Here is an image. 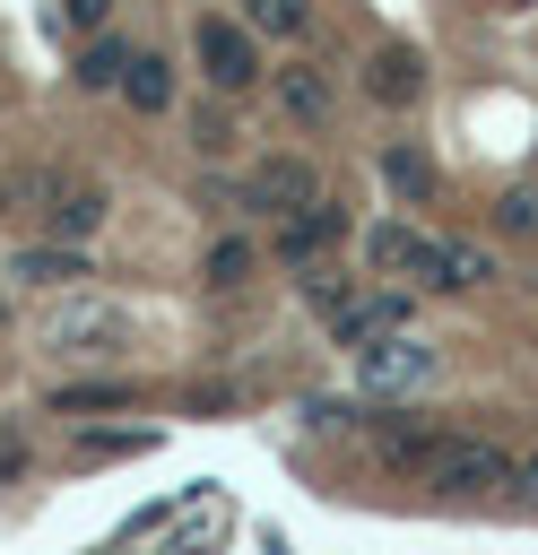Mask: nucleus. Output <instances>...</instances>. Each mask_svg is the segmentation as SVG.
Wrapping results in <instances>:
<instances>
[{"label": "nucleus", "mask_w": 538, "mask_h": 555, "mask_svg": "<svg viewBox=\"0 0 538 555\" xmlns=\"http://www.w3.org/2000/svg\"><path fill=\"white\" fill-rule=\"evenodd\" d=\"M200 147H208V156H226V147H234V130H226L217 113H200Z\"/></svg>", "instance_id": "obj_24"}, {"label": "nucleus", "mask_w": 538, "mask_h": 555, "mask_svg": "<svg viewBox=\"0 0 538 555\" xmlns=\"http://www.w3.org/2000/svg\"><path fill=\"white\" fill-rule=\"evenodd\" d=\"M9 278H17V286H87L95 269H87L78 243H17V251H9Z\"/></svg>", "instance_id": "obj_10"}, {"label": "nucleus", "mask_w": 538, "mask_h": 555, "mask_svg": "<svg viewBox=\"0 0 538 555\" xmlns=\"http://www.w3.org/2000/svg\"><path fill=\"white\" fill-rule=\"evenodd\" d=\"M364 269H373V278H408V286L451 295V243H443V234H417V225H399V217H382V225L364 234Z\"/></svg>", "instance_id": "obj_2"}, {"label": "nucleus", "mask_w": 538, "mask_h": 555, "mask_svg": "<svg viewBox=\"0 0 538 555\" xmlns=\"http://www.w3.org/2000/svg\"><path fill=\"white\" fill-rule=\"evenodd\" d=\"M148 434L139 425H121V434H78V460H113V451H139Z\"/></svg>", "instance_id": "obj_21"}, {"label": "nucleus", "mask_w": 538, "mask_h": 555, "mask_svg": "<svg viewBox=\"0 0 538 555\" xmlns=\"http://www.w3.org/2000/svg\"><path fill=\"white\" fill-rule=\"evenodd\" d=\"M512 9H538V0H512Z\"/></svg>", "instance_id": "obj_26"}, {"label": "nucleus", "mask_w": 538, "mask_h": 555, "mask_svg": "<svg viewBox=\"0 0 538 555\" xmlns=\"http://www.w3.org/2000/svg\"><path fill=\"white\" fill-rule=\"evenodd\" d=\"M191 61H200V78H208L217 95H243V87L260 78V35H252L243 17H217V9H208V17L191 26Z\"/></svg>", "instance_id": "obj_4"}, {"label": "nucleus", "mask_w": 538, "mask_h": 555, "mask_svg": "<svg viewBox=\"0 0 538 555\" xmlns=\"http://www.w3.org/2000/svg\"><path fill=\"white\" fill-rule=\"evenodd\" d=\"M338 234H347V217H338L330 199H312V208L278 217V260H295V269H304V260H321V251H330Z\"/></svg>", "instance_id": "obj_11"}, {"label": "nucleus", "mask_w": 538, "mask_h": 555, "mask_svg": "<svg viewBox=\"0 0 538 555\" xmlns=\"http://www.w3.org/2000/svg\"><path fill=\"white\" fill-rule=\"evenodd\" d=\"M61 17H69V26H78V35H95V26H104V17H113V0H61Z\"/></svg>", "instance_id": "obj_22"}, {"label": "nucleus", "mask_w": 538, "mask_h": 555, "mask_svg": "<svg viewBox=\"0 0 538 555\" xmlns=\"http://www.w3.org/2000/svg\"><path fill=\"white\" fill-rule=\"evenodd\" d=\"M364 95L390 104V113H408V104L425 95V52H417V43H382V52L364 61Z\"/></svg>", "instance_id": "obj_9"}, {"label": "nucleus", "mask_w": 538, "mask_h": 555, "mask_svg": "<svg viewBox=\"0 0 538 555\" xmlns=\"http://www.w3.org/2000/svg\"><path fill=\"white\" fill-rule=\"evenodd\" d=\"M200 278H208V286H243V278H252V243H243V234H217L208 260H200Z\"/></svg>", "instance_id": "obj_18"}, {"label": "nucleus", "mask_w": 538, "mask_h": 555, "mask_svg": "<svg viewBox=\"0 0 538 555\" xmlns=\"http://www.w3.org/2000/svg\"><path fill=\"white\" fill-rule=\"evenodd\" d=\"M312 199H321L312 156H260V165L243 173V208H260V217H295V208H312Z\"/></svg>", "instance_id": "obj_7"}, {"label": "nucleus", "mask_w": 538, "mask_h": 555, "mask_svg": "<svg viewBox=\"0 0 538 555\" xmlns=\"http://www.w3.org/2000/svg\"><path fill=\"white\" fill-rule=\"evenodd\" d=\"M495 225L538 243V173H521V182H503V191H495Z\"/></svg>", "instance_id": "obj_16"}, {"label": "nucleus", "mask_w": 538, "mask_h": 555, "mask_svg": "<svg viewBox=\"0 0 538 555\" xmlns=\"http://www.w3.org/2000/svg\"><path fill=\"white\" fill-rule=\"evenodd\" d=\"M121 338H130V312H121V304L69 295V304L43 312V347H52V356H113Z\"/></svg>", "instance_id": "obj_6"}, {"label": "nucleus", "mask_w": 538, "mask_h": 555, "mask_svg": "<svg viewBox=\"0 0 538 555\" xmlns=\"http://www.w3.org/2000/svg\"><path fill=\"white\" fill-rule=\"evenodd\" d=\"M121 69H130V43H113V35H95V43L78 52V87H87V95L121 87Z\"/></svg>", "instance_id": "obj_15"}, {"label": "nucleus", "mask_w": 538, "mask_h": 555, "mask_svg": "<svg viewBox=\"0 0 538 555\" xmlns=\"http://www.w3.org/2000/svg\"><path fill=\"white\" fill-rule=\"evenodd\" d=\"M243 26L286 43V35H304V26H312V0H243Z\"/></svg>", "instance_id": "obj_17"}, {"label": "nucleus", "mask_w": 538, "mask_h": 555, "mask_svg": "<svg viewBox=\"0 0 538 555\" xmlns=\"http://www.w3.org/2000/svg\"><path fill=\"white\" fill-rule=\"evenodd\" d=\"M113 95H130L139 113H165L174 104V61H156V52H130V69H121V87Z\"/></svg>", "instance_id": "obj_12"}, {"label": "nucleus", "mask_w": 538, "mask_h": 555, "mask_svg": "<svg viewBox=\"0 0 538 555\" xmlns=\"http://www.w3.org/2000/svg\"><path fill=\"white\" fill-rule=\"evenodd\" d=\"M434 373H443V356H434L417 330H390V338L356 347V390H364V399H408V390H425Z\"/></svg>", "instance_id": "obj_3"}, {"label": "nucleus", "mask_w": 538, "mask_h": 555, "mask_svg": "<svg viewBox=\"0 0 538 555\" xmlns=\"http://www.w3.org/2000/svg\"><path fill=\"white\" fill-rule=\"evenodd\" d=\"M104 217H113V191H104L95 173H61V165H52V182H43V208H35L43 243H87Z\"/></svg>", "instance_id": "obj_5"}, {"label": "nucleus", "mask_w": 538, "mask_h": 555, "mask_svg": "<svg viewBox=\"0 0 538 555\" xmlns=\"http://www.w3.org/2000/svg\"><path fill=\"white\" fill-rule=\"evenodd\" d=\"M278 104H286V121H330V78L321 69H278Z\"/></svg>", "instance_id": "obj_13"}, {"label": "nucleus", "mask_w": 538, "mask_h": 555, "mask_svg": "<svg viewBox=\"0 0 538 555\" xmlns=\"http://www.w3.org/2000/svg\"><path fill=\"white\" fill-rule=\"evenodd\" d=\"M121 399H130V382H69V390H61L69 416H78V408H121Z\"/></svg>", "instance_id": "obj_20"}, {"label": "nucleus", "mask_w": 538, "mask_h": 555, "mask_svg": "<svg viewBox=\"0 0 538 555\" xmlns=\"http://www.w3.org/2000/svg\"><path fill=\"white\" fill-rule=\"evenodd\" d=\"M512 494H521V503H538V451H521V460H512Z\"/></svg>", "instance_id": "obj_23"}, {"label": "nucleus", "mask_w": 538, "mask_h": 555, "mask_svg": "<svg viewBox=\"0 0 538 555\" xmlns=\"http://www.w3.org/2000/svg\"><path fill=\"white\" fill-rule=\"evenodd\" d=\"M382 182H390L399 199H425V191H434V156L408 147V139H390V147H382Z\"/></svg>", "instance_id": "obj_14"}, {"label": "nucleus", "mask_w": 538, "mask_h": 555, "mask_svg": "<svg viewBox=\"0 0 538 555\" xmlns=\"http://www.w3.org/2000/svg\"><path fill=\"white\" fill-rule=\"evenodd\" d=\"M417 477H425L434 494H460V503H477V494H512V451L486 442V434H443V442L425 451Z\"/></svg>", "instance_id": "obj_1"}, {"label": "nucleus", "mask_w": 538, "mask_h": 555, "mask_svg": "<svg viewBox=\"0 0 538 555\" xmlns=\"http://www.w3.org/2000/svg\"><path fill=\"white\" fill-rule=\"evenodd\" d=\"M390 330H408V295L399 286H373V295H347L338 312H330V338L356 356V347H373V338H390Z\"/></svg>", "instance_id": "obj_8"}, {"label": "nucleus", "mask_w": 538, "mask_h": 555, "mask_svg": "<svg viewBox=\"0 0 538 555\" xmlns=\"http://www.w3.org/2000/svg\"><path fill=\"white\" fill-rule=\"evenodd\" d=\"M9 468H26V442H17V434L0 442V477H9Z\"/></svg>", "instance_id": "obj_25"}, {"label": "nucleus", "mask_w": 538, "mask_h": 555, "mask_svg": "<svg viewBox=\"0 0 538 555\" xmlns=\"http://www.w3.org/2000/svg\"><path fill=\"white\" fill-rule=\"evenodd\" d=\"M347 295H356V286H347V278H338V269H321V260H304V304H312V312H321V321H330V312H338V304H347Z\"/></svg>", "instance_id": "obj_19"}]
</instances>
